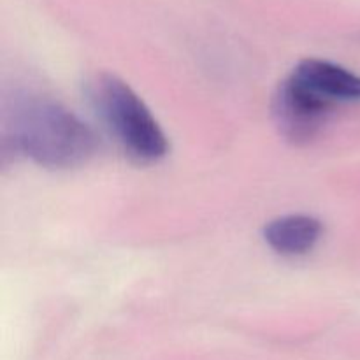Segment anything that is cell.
I'll return each mask as SVG.
<instances>
[{
  "instance_id": "277c9868",
  "label": "cell",
  "mask_w": 360,
  "mask_h": 360,
  "mask_svg": "<svg viewBox=\"0 0 360 360\" xmlns=\"http://www.w3.org/2000/svg\"><path fill=\"white\" fill-rule=\"evenodd\" d=\"M292 76L333 104L341 101H360V76L338 63L306 58L295 67Z\"/></svg>"
},
{
  "instance_id": "6da1fadb",
  "label": "cell",
  "mask_w": 360,
  "mask_h": 360,
  "mask_svg": "<svg viewBox=\"0 0 360 360\" xmlns=\"http://www.w3.org/2000/svg\"><path fill=\"white\" fill-rule=\"evenodd\" d=\"M14 141L28 158L49 169L86 164L98 148L97 136L83 120L46 97H28L18 105Z\"/></svg>"
},
{
  "instance_id": "3957f363",
  "label": "cell",
  "mask_w": 360,
  "mask_h": 360,
  "mask_svg": "<svg viewBox=\"0 0 360 360\" xmlns=\"http://www.w3.org/2000/svg\"><path fill=\"white\" fill-rule=\"evenodd\" d=\"M333 105L290 74L274 94L273 116L285 139L294 144H308L326 125Z\"/></svg>"
},
{
  "instance_id": "7a4b0ae2",
  "label": "cell",
  "mask_w": 360,
  "mask_h": 360,
  "mask_svg": "<svg viewBox=\"0 0 360 360\" xmlns=\"http://www.w3.org/2000/svg\"><path fill=\"white\" fill-rule=\"evenodd\" d=\"M91 108L127 153L139 162H157L167 155L164 130L139 95L112 74H97L86 83Z\"/></svg>"
},
{
  "instance_id": "5b68a950",
  "label": "cell",
  "mask_w": 360,
  "mask_h": 360,
  "mask_svg": "<svg viewBox=\"0 0 360 360\" xmlns=\"http://www.w3.org/2000/svg\"><path fill=\"white\" fill-rule=\"evenodd\" d=\"M323 225L309 214H287L269 221L264 229L266 243L280 255L297 257L311 252L322 238Z\"/></svg>"
}]
</instances>
